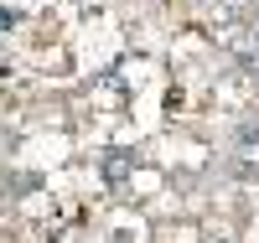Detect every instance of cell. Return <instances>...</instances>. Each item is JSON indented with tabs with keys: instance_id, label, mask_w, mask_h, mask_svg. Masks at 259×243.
<instances>
[{
	"instance_id": "cell-2",
	"label": "cell",
	"mask_w": 259,
	"mask_h": 243,
	"mask_svg": "<svg viewBox=\"0 0 259 243\" xmlns=\"http://www.w3.org/2000/svg\"><path fill=\"white\" fill-rule=\"evenodd\" d=\"M16 21H21L16 11H0V31H11V26H16Z\"/></svg>"
},
{
	"instance_id": "cell-1",
	"label": "cell",
	"mask_w": 259,
	"mask_h": 243,
	"mask_svg": "<svg viewBox=\"0 0 259 243\" xmlns=\"http://www.w3.org/2000/svg\"><path fill=\"white\" fill-rule=\"evenodd\" d=\"M130 166H135V150H109V156H104V181L119 186L124 176H130Z\"/></svg>"
},
{
	"instance_id": "cell-3",
	"label": "cell",
	"mask_w": 259,
	"mask_h": 243,
	"mask_svg": "<svg viewBox=\"0 0 259 243\" xmlns=\"http://www.w3.org/2000/svg\"><path fill=\"white\" fill-rule=\"evenodd\" d=\"M249 41H254V47H259V21H254V31H249Z\"/></svg>"
}]
</instances>
